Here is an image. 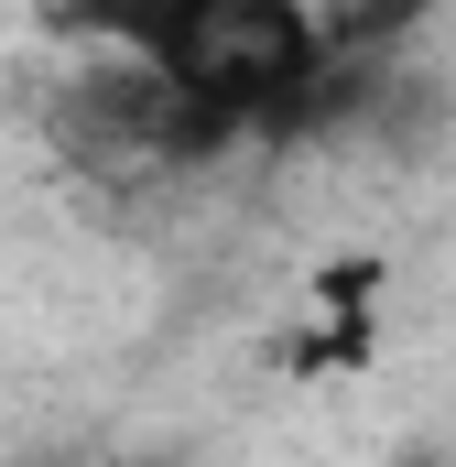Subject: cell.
Returning <instances> with one entry per match:
<instances>
[{"label": "cell", "instance_id": "cell-1", "mask_svg": "<svg viewBox=\"0 0 456 467\" xmlns=\"http://www.w3.org/2000/svg\"><path fill=\"white\" fill-rule=\"evenodd\" d=\"M44 22L77 55L152 66L163 88H185L239 141H283V119L326 77V11L316 0H55Z\"/></svg>", "mask_w": 456, "mask_h": 467}, {"label": "cell", "instance_id": "cell-2", "mask_svg": "<svg viewBox=\"0 0 456 467\" xmlns=\"http://www.w3.org/2000/svg\"><path fill=\"white\" fill-rule=\"evenodd\" d=\"M316 11H326V55H402L435 0H316Z\"/></svg>", "mask_w": 456, "mask_h": 467}, {"label": "cell", "instance_id": "cell-3", "mask_svg": "<svg viewBox=\"0 0 456 467\" xmlns=\"http://www.w3.org/2000/svg\"><path fill=\"white\" fill-rule=\"evenodd\" d=\"M0 467H77V457H0Z\"/></svg>", "mask_w": 456, "mask_h": 467}, {"label": "cell", "instance_id": "cell-4", "mask_svg": "<svg viewBox=\"0 0 456 467\" xmlns=\"http://www.w3.org/2000/svg\"><path fill=\"white\" fill-rule=\"evenodd\" d=\"M402 467H446V457H402Z\"/></svg>", "mask_w": 456, "mask_h": 467}]
</instances>
